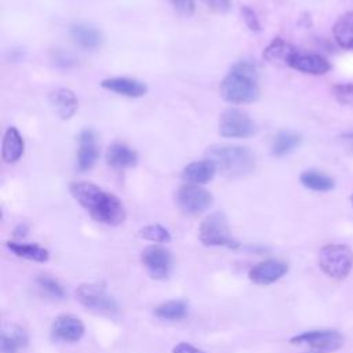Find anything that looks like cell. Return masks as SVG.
Segmentation results:
<instances>
[{
    "mask_svg": "<svg viewBox=\"0 0 353 353\" xmlns=\"http://www.w3.org/2000/svg\"><path fill=\"white\" fill-rule=\"evenodd\" d=\"M332 34L339 47L353 50V11L342 14L332 26Z\"/></svg>",
    "mask_w": 353,
    "mask_h": 353,
    "instance_id": "obj_24",
    "label": "cell"
},
{
    "mask_svg": "<svg viewBox=\"0 0 353 353\" xmlns=\"http://www.w3.org/2000/svg\"><path fill=\"white\" fill-rule=\"evenodd\" d=\"M29 343L28 332L18 327L11 325L8 330H3L0 334V352L1 353H18Z\"/></svg>",
    "mask_w": 353,
    "mask_h": 353,
    "instance_id": "obj_22",
    "label": "cell"
},
{
    "mask_svg": "<svg viewBox=\"0 0 353 353\" xmlns=\"http://www.w3.org/2000/svg\"><path fill=\"white\" fill-rule=\"evenodd\" d=\"M288 272V265L279 259H266L254 265L248 272V279L258 285H269L280 280Z\"/></svg>",
    "mask_w": 353,
    "mask_h": 353,
    "instance_id": "obj_12",
    "label": "cell"
},
{
    "mask_svg": "<svg viewBox=\"0 0 353 353\" xmlns=\"http://www.w3.org/2000/svg\"><path fill=\"white\" fill-rule=\"evenodd\" d=\"M23 149H25V142L19 131L15 127H8L4 132L3 143H1L3 160L8 164L17 163L22 157Z\"/></svg>",
    "mask_w": 353,
    "mask_h": 353,
    "instance_id": "obj_19",
    "label": "cell"
},
{
    "mask_svg": "<svg viewBox=\"0 0 353 353\" xmlns=\"http://www.w3.org/2000/svg\"><path fill=\"white\" fill-rule=\"evenodd\" d=\"M290 343L307 346L313 353H332L342 347L343 336L335 330H312L294 335Z\"/></svg>",
    "mask_w": 353,
    "mask_h": 353,
    "instance_id": "obj_6",
    "label": "cell"
},
{
    "mask_svg": "<svg viewBox=\"0 0 353 353\" xmlns=\"http://www.w3.org/2000/svg\"><path fill=\"white\" fill-rule=\"evenodd\" d=\"M203 1L208 8H211L214 12H218V14H226L232 7L230 0H203Z\"/></svg>",
    "mask_w": 353,
    "mask_h": 353,
    "instance_id": "obj_33",
    "label": "cell"
},
{
    "mask_svg": "<svg viewBox=\"0 0 353 353\" xmlns=\"http://www.w3.org/2000/svg\"><path fill=\"white\" fill-rule=\"evenodd\" d=\"M141 262L154 280H165L174 269V256L161 245H149L141 252Z\"/></svg>",
    "mask_w": 353,
    "mask_h": 353,
    "instance_id": "obj_10",
    "label": "cell"
},
{
    "mask_svg": "<svg viewBox=\"0 0 353 353\" xmlns=\"http://www.w3.org/2000/svg\"><path fill=\"white\" fill-rule=\"evenodd\" d=\"M319 266L328 277L342 280L353 268V251L345 244H327L319 252Z\"/></svg>",
    "mask_w": 353,
    "mask_h": 353,
    "instance_id": "obj_5",
    "label": "cell"
},
{
    "mask_svg": "<svg viewBox=\"0 0 353 353\" xmlns=\"http://www.w3.org/2000/svg\"><path fill=\"white\" fill-rule=\"evenodd\" d=\"M199 240L207 247H226L230 250L240 247V243L232 237L226 215L221 211L212 212L201 221Z\"/></svg>",
    "mask_w": 353,
    "mask_h": 353,
    "instance_id": "obj_4",
    "label": "cell"
},
{
    "mask_svg": "<svg viewBox=\"0 0 353 353\" xmlns=\"http://www.w3.org/2000/svg\"><path fill=\"white\" fill-rule=\"evenodd\" d=\"M79 152H77V167L80 171H88L94 167L98 160L99 149L97 142V135L94 130H81L77 135Z\"/></svg>",
    "mask_w": 353,
    "mask_h": 353,
    "instance_id": "obj_13",
    "label": "cell"
},
{
    "mask_svg": "<svg viewBox=\"0 0 353 353\" xmlns=\"http://www.w3.org/2000/svg\"><path fill=\"white\" fill-rule=\"evenodd\" d=\"M296 52L298 50L292 44L287 43L280 37H276L263 50V58L272 65L288 66L290 61Z\"/></svg>",
    "mask_w": 353,
    "mask_h": 353,
    "instance_id": "obj_17",
    "label": "cell"
},
{
    "mask_svg": "<svg viewBox=\"0 0 353 353\" xmlns=\"http://www.w3.org/2000/svg\"><path fill=\"white\" fill-rule=\"evenodd\" d=\"M205 154L214 163L216 171L226 176H247L254 172L256 165L254 153L248 148L239 145H212Z\"/></svg>",
    "mask_w": 353,
    "mask_h": 353,
    "instance_id": "obj_3",
    "label": "cell"
},
{
    "mask_svg": "<svg viewBox=\"0 0 353 353\" xmlns=\"http://www.w3.org/2000/svg\"><path fill=\"white\" fill-rule=\"evenodd\" d=\"M28 232H29V228L25 225V223H21V225H18L15 229H14V237H17V239H22V237H25L26 234H28Z\"/></svg>",
    "mask_w": 353,
    "mask_h": 353,
    "instance_id": "obj_35",
    "label": "cell"
},
{
    "mask_svg": "<svg viewBox=\"0 0 353 353\" xmlns=\"http://www.w3.org/2000/svg\"><path fill=\"white\" fill-rule=\"evenodd\" d=\"M241 15H243V21H244L245 26H247L251 32L258 33V32L262 30L261 22H259V19H258L255 11H254L251 7L243 6V7H241Z\"/></svg>",
    "mask_w": 353,
    "mask_h": 353,
    "instance_id": "obj_31",
    "label": "cell"
},
{
    "mask_svg": "<svg viewBox=\"0 0 353 353\" xmlns=\"http://www.w3.org/2000/svg\"><path fill=\"white\" fill-rule=\"evenodd\" d=\"M332 94L339 103L353 106V84H336L332 87Z\"/></svg>",
    "mask_w": 353,
    "mask_h": 353,
    "instance_id": "obj_30",
    "label": "cell"
},
{
    "mask_svg": "<svg viewBox=\"0 0 353 353\" xmlns=\"http://www.w3.org/2000/svg\"><path fill=\"white\" fill-rule=\"evenodd\" d=\"M101 87L128 98H139L146 94L148 87L145 83L130 77H110L101 81Z\"/></svg>",
    "mask_w": 353,
    "mask_h": 353,
    "instance_id": "obj_15",
    "label": "cell"
},
{
    "mask_svg": "<svg viewBox=\"0 0 353 353\" xmlns=\"http://www.w3.org/2000/svg\"><path fill=\"white\" fill-rule=\"evenodd\" d=\"M299 181L305 188L313 192H330L335 186V182L331 176L313 170L303 171L299 176Z\"/></svg>",
    "mask_w": 353,
    "mask_h": 353,
    "instance_id": "obj_25",
    "label": "cell"
},
{
    "mask_svg": "<svg viewBox=\"0 0 353 353\" xmlns=\"http://www.w3.org/2000/svg\"><path fill=\"white\" fill-rule=\"evenodd\" d=\"M50 103H51L54 112L62 120H69L70 117H73L77 108H79L77 97L69 88H57V90H54L50 94Z\"/></svg>",
    "mask_w": 353,
    "mask_h": 353,
    "instance_id": "obj_16",
    "label": "cell"
},
{
    "mask_svg": "<svg viewBox=\"0 0 353 353\" xmlns=\"http://www.w3.org/2000/svg\"><path fill=\"white\" fill-rule=\"evenodd\" d=\"M84 324L80 319L72 314H59L51 324V338L57 342L74 343L84 335Z\"/></svg>",
    "mask_w": 353,
    "mask_h": 353,
    "instance_id": "obj_11",
    "label": "cell"
},
{
    "mask_svg": "<svg viewBox=\"0 0 353 353\" xmlns=\"http://www.w3.org/2000/svg\"><path fill=\"white\" fill-rule=\"evenodd\" d=\"M218 132L223 138H248L256 132V125L245 112L226 109L219 117Z\"/></svg>",
    "mask_w": 353,
    "mask_h": 353,
    "instance_id": "obj_9",
    "label": "cell"
},
{
    "mask_svg": "<svg viewBox=\"0 0 353 353\" xmlns=\"http://www.w3.org/2000/svg\"><path fill=\"white\" fill-rule=\"evenodd\" d=\"M350 203H352V205H353V194L350 196Z\"/></svg>",
    "mask_w": 353,
    "mask_h": 353,
    "instance_id": "obj_37",
    "label": "cell"
},
{
    "mask_svg": "<svg viewBox=\"0 0 353 353\" xmlns=\"http://www.w3.org/2000/svg\"><path fill=\"white\" fill-rule=\"evenodd\" d=\"M301 143V135L292 131H280L274 135L272 143V154L283 157L292 152Z\"/></svg>",
    "mask_w": 353,
    "mask_h": 353,
    "instance_id": "obj_27",
    "label": "cell"
},
{
    "mask_svg": "<svg viewBox=\"0 0 353 353\" xmlns=\"http://www.w3.org/2000/svg\"><path fill=\"white\" fill-rule=\"evenodd\" d=\"M138 234H139L141 239L149 240V241H153V243H170L171 241L170 232L159 223L146 225V226L141 228Z\"/></svg>",
    "mask_w": 353,
    "mask_h": 353,
    "instance_id": "obj_28",
    "label": "cell"
},
{
    "mask_svg": "<svg viewBox=\"0 0 353 353\" xmlns=\"http://www.w3.org/2000/svg\"><path fill=\"white\" fill-rule=\"evenodd\" d=\"M6 247L15 256L23 258L32 262L44 263L50 259V252L44 247L34 243H21V241H7Z\"/></svg>",
    "mask_w": 353,
    "mask_h": 353,
    "instance_id": "obj_23",
    "label": "cell"
},
{
    "mask_svg": "<svg viewBox=\"0 0 353 353\" xmlns=\"http://www.w3.org/2000/svg\"><path fill=\"white\" fill-rule=\"evenodd\" d=\"M216 172V167L211 160H201L193 161L188 164L182 171V179L188 183L200 185L210 182Z\"/></svg>",
    "mask_w": 353,
    "mask_h": 353,
    "instance_id": "obj_20",
    "label": "cell"
},
{
    "mask_svg": "<svg viewBox=\"0 0 353 353\" xmlns=\"http://www.w3.org/2000/svg\"><path fill=\"white\" fill-rule=\"evenodd\" d=\"M175 203L182 212L197 215L211 207L212 194L199 185L185 183L175 192Z\"/></svg>",
    "mask_w": 353,
    "mask_h": 353,
    "instance_id": "obj_7",
    "label": "cell"
},
{
    "mask_svg": "<svg viewBox=\"0 0 353 353\" xmlns=\"http://www.w3.org/2000/svg\"><path fill=\"white\" fill-rule=\"evenodd\" d=\"M73 199L90 214V216L108 226H119L127 218L121 200L91 182H72L69 186Z\"/></svg>",
    "mask_w": 353,
    "mask_h": 353,
    "instance_id": "obj_1",
    "label": "cell"
},
{
    "mask_svg": "<svg viewBox=\"0 0 353 353\" xmlns=\"http://www.w3.org/2000/svg\"><path fill=\"white\" fill-rule=\"evenodd\" d=\"M288 68H292L301 73L321 76L331 70V63L319 54H307L298 51L290 61Z\"/></svg>",
    "mask_w": 353,
    "mask_h": 353,
    "instance_id": "obj_14",
    "label": "cell"
},
{
    "mask_svg": "<svg viewBox=\"0 0 353 353\" xmlns=\"http://www.w3.org/2000/svg\"><path fill=\"white\" fill-rule=\"evenodd\" d=\"M36 284L37 287L44 292L47 294L48 296L54 298V299H63L65 298V290L63 287L52 277L47 276V274H43V276H39L36 279Z\"/></svg>",
    "mask_w": 353,
    "mask_h": 353,
    "instance_id": "obj_29",
    "label": "cell"
},
{
    "mask_svg": "<svg viewBox=\"0 0 353 353\" xmlns=\"http://www.w3.org/2000/svg\"><path fill=\"white\" fill-rule=\"evenodd\" d=\"M76 299L87 309L98 313L112 314L119 310V305L106 290L98 284H80L76 288Z\"/></svg>",
    "mask_w": 353,
    "mask_h": 353,
    "instance_id": "obj_8",
    "label": "cell"
},
{
    "mask_svg": "<svg viewBox=\"0 0 353 353\" xmlns=\"http://www.w3.org/2000/svg\"><path fill=\"white\" fill-rule=\"evenodd\" d=\"M153 314L161 320H182L188 314V303L182 299H174L164 302L154 307Z\"/></svg>",
    "mask_w": 353,
    "mask_h": 353,
    "instance_id": "obj_26",
    "label": "cell"
},
{
    "mask_svg": "<svg viewBox=\"0 0 353 353\" xmlns=\"http://www.w3.org/2000/svg\"><path fill=\"white\" fill-rule=\"evenodd\" d=\"M172 353H207L203 349H199L188 342H179L172 347Z\"/></svg>",
    "mask_w": 353,
    "mask_h": 353,
    "instance_id": "obj_34",
    "label": "cell"
},
{
    "mask_svg": "<svg viewBox=\"0 0 353 353\" xmlns=\"http://www.w3.org/2000/svg\"><path fill=\"white\" fill-rule=\"evenodd\" d=\"M346 137H350V138H353V130H352L350 132H346Z\"/></svg>",
    "mask_w": 353,
    "mask_h": 353,
    "instance_id": "obj_36",
    "label": "cell"
},
{
    "mask_svg": "<svg viewBox=\"0 0 353 353\" xmlns=\"http://www.w3.org/2000/svg\"><path fill=\"white\" fill-rule=\"evenodd\" d=\"M72 40L83 50H97L102 44V33L92 25L74 23L70 26Z\"/></svg>",
    "mask_w": 353,
    "mask_h": 353,
    "instance_id": "obj_18",
    "label": "cell"
},
{
    "mask_svg": "<svg viewBox=\"0 0 353 353\" xmlns=\"http://www.w3.org/2000/svg\"><path fill=\"white\" fill-rule=\"evenodd\" d=\"M258 66L251 61H239L221 83V95L230 103H251L259 98Z\"/></svg>",
    "mask_w": 353,
    "mask_h": 353,
    "instance_id": "obj_2",
    "label": "cell"
},
{
    "mask_svg": "<svg viewBox=\"0 0 353 353\" xmlns=\"http://www.w3.org/2000/svg\"><path fill=\"white\" fill-rule=\"evenodd\" d=\"M106 163L112 168H128L137 164L138 154L131 148L123 145V143H113L106 150Z\"/></svg>",
    "mask_w": 353,
    "mask_h": 353,
    "instance_id": "obj_21",
    "label": "cell"
},
{
    "mask_svg": "<svg viewBox=\"0 0 353 353\" xmlns=\"http://www.w3.org/2000/svg\"><path fill=\"white\" fill-rule=\"evenodd\" d=\"M176 12H179L183 17H192L196 10L194 0H170Z\"/></svg>",
    "mask_w": 353,
    "mask_h": 353,
    "instance_id": "obj_32",
    "label": "cell"
}]
</instances>
